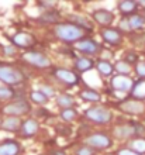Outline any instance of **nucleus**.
Instances as JSON below:
<instances>
[{
	"instance_id": "nucleus-1",
	"label": "nucleus",
	"mask_w": 145,
	"mask_h": 155,
	"mask_svg": "<svg viewBox=\"0 0 145 155\" xmlns=\"http://www.w3.org/2000/svg\"><path fill=\"white\" fill-rule=\"evenodd\" d=\"M85 28H82L79 25L73 24V23H64V24H57L54 28V33L59 38L61 41L65 42H75L83 40L85 37Z\"/></svg>"
},
{
	"instance_id": "nucleus-2",
	"label": "nucleus",
	"mask_w": 145,
	"mask_h": 155,
	"mask_svg": "<svg viewBox=\"0 0 145 155\" xmlns=\"http://www.w3.org/2000/svg\"><path fill=\"white\" fill-rule=\"evenodd\" d=\"M24 74L20 69L10 65H0V81L6 85H20L24 81Z\"/></svg>"
},
{
	"instance_id": "nucleus-3",
	"label": "nucleus",
	"mask_w": 145,
	"mask_h": 155,
	"mask_svg": "<svg viewBox=\"0 0 145 155\" xmlns=\"http://www.w3.org/2000/svg\"><path fill=\"white\" fill-rule=\"evenodd\" d=\"M86 118H89L90 121L99 123V124H107L111 121L113 114L109 109H106L103 106H92L89 107L87 110L85 111Z\"/></svg>"
},
{
	"instance_id": "nucleus-4",
	"label": "nucleus",
	"mask_w": 145,
	"mask_h": 155,
	"mask_svg": "<svg viewBox=\"0 0 145 155\" xmlns=\"http://www.w3.org/2000/svg\"><path fill=\"white\" fill-rule=\"evenodd\" d=\"M31 111V106L28 102H25L24 99H18L16 102H12L6 104L2 109V113L6 116H13V117H18L21 114H27Z\"/></svg>"
},
{
	"instance_id": "nucleus-5",
	"label": "nucleus",
	"mask_w": 145,
	"mask_h": 155,
	"mask_svg": "<svg viewBox=\"0 0 145 155\" xmlns=\"http://www.w3.org/2000/svg\"><path fill=\"white\" fill-rule=\"evenodd\" d=\"M117 107L127 114H142L145 113V103L137 99H125L121 100Z\"/></svg>"
},
{
	"instance_id": "nucleus-6",
	"label": "nucleus",
	"mask_w": 145,
	"mask_h": 155,
	"mask_svg": "<svg viewBox=\"0 0 145 155\" xmlns=\"http://www.w3.org/2000/svg\"><path fill=\"white\" fill-rule=\"evenodd\" d=\"M23 61H25L27 64L32 66H37V68H48L51 66V61L47 55L41 52H37V51H30V52L23 54Z\"/></svg>"
},
{
	"instance_id": "nucleus-7",
	"label": "nucleus",
	"mask_w": 145,
	"mask_h": 155,
	"mask_svg": "<svg viewBox=\"0 0 145 155\" xmlns=\"http://www.w3.org/2000/svg\"><path fill=\"white\" fill-rule=\"evenodd\" d=\"M86 144L87 147L96 148V150H107L111 147V138L103 133H96L86 138Z\"/></svg>"
},
{
	"instance_id": "nucleus-8",
	"label": "nucleus",
	"mask_w": 145,
	"mask_h": 155,
	"mask_svg": "<svg viewBox=\"0 0 145 155\" xmlns=\"http://www.w3.org/2000/svg\"><path fill=\"white\" fill-rule=\"evenodd\" d=\"M134 86V82L131 78L124 76V75H117L111 79V87L117 92H121V93H127V92H131Z\"/></svg>"
},
{
	"instance_id": "nucleus-9",
	"label": "nucleus",
	"mask_w": 145,
	"mask_h": 155,
	"mask_svg": "<svg viewBox=\"0 0 145 155\" xmlns=\"http://www.w3.org/2000/svg\"><path fill=\"white\" fill-rule=\"evenodd\" d=\"M75 49L81 51L83 54H90V55H94V54H99L101 51V45L99 42H96L94 40H81L77 41L76 44L73 45Z\"/></svg>"
},
{
	"instance_id": "nucleus-10",
	"label": "nucleus",
	"mask_w": 145,
	"mask_h": 155,
	"mask_svg": "<svg viewBox=\"0 0 145 155\" xmlns=\"http://www.w3.org/2000/svg\"><path fill=\"white\" fill-rule=\"evenodd\" d=\"M101 38L109 42L111 45H120L123 42V34L116 28H111V27H107V28H101L100 31Z\"/></svg>"
},
{
	"instance_id": "nucleus-11",
	"label": "nucleus",
	"mask_w": 145,
	"mask_h": 155,
	"mask_svg": "<svg viewBox=\"0 0 145 155\" xmlns=\"http://www.w3.org/2000/svg\"><path fill=\"white\" fill-rule=\"evenodd\" d=\"M93 18H94L97 24L103 25V28H107L114 21V14L109 10H106V8H99V10L93 13Z\"/></svg>"
},
{
	"instance_id": "nucleus-12",
	"label": "nucleus",
	"mask_w": 145,
	"mask_h": 155,
	"mask_svg": "<svg viewBox=\"0 0 145 155\" xmlns=\"http://www.w3.org/2000/svg\"><path fill=\"white\" fill-rule=\"evenodd\" d=\"M54 75H55V78H57L58 81H61L62 83L69 85V86L76 85L77 81H79L77 75L75 74V72H72V71H69V69H55Z\"/></svg>"
},
{
	"instance_id": "nucleus-13",
	"label": "nucleus",
	"mask_w": 145,
	"mask_h": 155,
	"mask_svg": "<svg viewBox=\"0 0 145 155\" xmlns=\"http://www.w3.org/2000/svg\"><path fill=\"white\" fill-rule=\"evenodd\" d=\"M113 134H114V137L118 140L130 138V137H133V135H137L135 124H120V126L114 127Z\"/></svg>"
},
{
	"instance_id": "nucleus-14",
	"label": "nucleus",
	"mask_w": 145,
	"mask_h": 155,
	"mask_svg": "<svg viewBox=\"0 0 145 155\" xmlns=\"http://www.w3.org/2000/svg\"><path fill=\"white\" fill-rule=\"evenodd\" d=\"M12 40H13V44L16 47H20V48H30L35 42V38L28 33H17L13 35Z\"/></svg>"
},
{
	"instance_id": "nucleus-15",
	"label": "nucleus",
	"mask_w": 145,
	"mask_h": 155,
	"mask_svg": "<svg viewBox=\"0 0 145 155\" xmlns=\"http://www.w3.org/2000/svg\"><path fill=\"white\" fill-rule=\"evenodd\" d=\"M40 130V124L35 118H27L25 121H23L21 124V134L23 137H32L37 131Z\"/></svg>"
},
{
	"instance_id": "nucleus-16",
	"label": "nucleus",
	"mask_w": 145,
	"mask_h": 155,
	"mask_svg": "<svg viewBox=\"0 0 145 155\" xmlns=\"http://www.w3.org/2000/svg\"><path fill=\"white\" fill-rule=\"evenodd\" d=\"M21 120L18 117H13V116H7V117L4 118L0 127L6 131H18L21 130Z\"/></svg>"
},
{
	"instance_id": "nucleus-17",
	"label": "nucleus",
	"mask_w": 145,
	"mask_h": 155,
	"mask_svg": "<svg viewBox=\"0 0 145 155\" xmlns=\"http://www.w3.org/2000/svg\"><path fill=\"white\" fill-rule=\"evenodd\" d=\"M20 145L16 141H6L0 145V155H18Z\"/></svg>"
},
{
	"instance_id": "nucleus-18",
	"label": "nucleus",
	"mask_w": 145,
	"mask_h": 155,
	"mask_svg": "<svg viewBox=\"0 0 145 155\" xmlns=\"http://www.w3.org/2000/svg\"><path fill=\"white\" fill-rule=\"evenodd\" d=\"M131 96H133V99H137V100H144L145 99V79H141L137 83H134L133 90H131Z\"/></svg>"
},
{
	"instance_id": "nucleus-19",
	"label": "nucleus",
	"mask_w": 145,
	"mask_h": 155,
	"mask_svg": "<svg viewBox=\"0 0 145 155\" xmlns=\"http://www.w3.org/2000/svg\"><path fill=\"white\" fill-rule=\"evenodd\" d=\"M137 2H133V0H123L121 3H118V10H120L123 14L125 16H133L134 12L137 10Z\"/></svg>"
},
{
	"instance_id": "nucleus-20",
	"label": "nucleus",
	"mask_w": 145,
	"mask_h": 155,
	"mask_svg": "<svg viewBox=\"0 0 145 155\" xmlns=\"http://www.w3.org/2000/svg\"><path fill=\"white\" fill-rule=\"evenodd\" d=\"M93 66H94V62H93L90 58H79V59L75 61V68H76V71H79L81 74L90 71Z\"/></svg>"
},
{
	"instance_id": "nucleus-21",
	"label": "nucleus",
	"mask_w": 145,
	"mask_h": 155,
	"mask_svg": "<svg viewBox=\"0 0 145 155\" xmlns=\"http://www.w3.org/2000/svg\"><path fill=\"white\" fill-rule=\"evenodd\" d=\"M57 104L59 107H62V109H73V106H75V99L71 96V94H59L57 99Z\"/></svg>"
},
{
	"instance_id": "nucleus-22",
	"label": "nucleus",
	"mask_w": 145,
	"mask_h": 155,
	"mask_svg": "<svg viewBox=\"0 0 145 155\" xmlns=\"http://www.w3.org/2000/svg\"><path fill=\"white\" fill-rule=\"evenodd\" d=\"M96 69L99 71V74L103 75V76H110V75L113 74L114 66L107 61H99L96 65Z\"/></svg>"
},
{
	"instance_id": "nucleus-23",
	"label": "nucleus",
	"mask_w": 145,
	"mask_h": 155,
	"mask_svg": "<svg viewBox=\"0 0 145 155\" xmlns=\"http://www.w3.org/2000/svg\"><path fill=\"white\" fill-rule=\"evenodd\" d=\"M128 23L131 30H140L145 25V17H142L141 14H133V16H130Z\"/></svg>"
},
{
	"instance_id": "nucleus-24",
	"label": "nucleus",
	"mask_w": 145,
	"mask_h": 155,
	"mask_svg": "<svg viewBox=\"0 0 145 155\" xmlns=\"http://www.w3.org/2000/svg\"><path fill=\"white\" fill-rule=\"evenodd\" d=\"M130 150H133L134 152L137 154H145V138L144 137H140V138H135L130 143Z\"/></svg>"
},
{
	"instance_id": "nucleus-25",
	"label": "nucleus",
	"mask_w": 145,
	"mask_h": 155,
	"mask_svg": "<svg viewBox=\"0 0 145 155\" xmlns=\"http://www.w3.org/2000/svg\"><path fill=\"white\" fill-rule=\"evenodd\" d=\"M81 97L86 102H99L100 100V94L97 93L96 90H92V89H85L82 90L81 93Z\"/></svg>"
},
{
	"instance_id": "nucleus-26",
	"label": "nucleus",
	"mask_w": 145,
	"mask_h": 155,
	"mask_svg": "<svg viewBox=\"0 0 145 155\" xmlns=\"http://www.w3.org/2000/svg\"><path fill=\"white\" fill-rule=\"evenodd\" d=\"M114 69H116L120 75L127 76V75L131 72V65H130V64H127V62L123 59V61H117L116 64H114Z\"/></svg>"
},
{
	"instance_id": "nucleus-27",
	"label": "nucleus",
	"mask_w": 145,
	"mask_h": 155,
	"mask_svg": "<svg viewBox=\"0 0 145 155\" xmlns=\"http://www.w3.org/2000/svg\"><path fill=\"white\" fill-rule=\"evenodd\" d=\"M30 99H31V102L37 103V104H45V103L48 102V97H47L42 92H40V90L32 92V93L30 94Z\"/></svg>"
},
{
	"instance_id": "nucleus-28",
	"label": "nucleus",
	"mask_w": 145,
	"mask_h": 155,
	"mask_svg": "<svg viewBox=\"0 0 145 155\" xmlns=\"http://www.w3.org/2000/svg\"><path fill=\"white\" fill-rule=\"evenodd\" d=\"M41 23H57L59 20V14L55 12H47L38 18Z\"/></svg>"
},
{
	"instance_id": "nucleus-29",
	"label": "nucleus",
	"mask_w": 145,
	"mask_h": 155,
	"mask_svg": "<svg viewBox=\"0 0 145 155\" xmlns=\"http://www.w3.org/2000/svg\"><path fill=\"white\" fill-rule=\"evenodd\" d=\"M61 117L64 118L65 121H73L75 118L77 117V111L75 109H65V110L61 111Z\"/></svg>"
},
{
	"instance_id": "nucleus-30",
	"label": "nucleus",
	"mask_w": 145,
	"mask_h": 155,
	"mask_svg": "<svg viewBox=\"0 0 145 155\" xmlns=\"http://www.w3.org/2000/svg\"><path fill=\"white\" fill-rule=\"evenodd\" d=\"M69 18H71V20H73V21H76V25H79V27H82V28H85V30H92V25L87 24V21H86L83 17L71 16Z\"/></svg>"
},
{
	"instance_id": "nucleus-31",
	"label": "nucleus",
	"mask_w": 145,
	"mask_h": 155,
	"mask_svg": "<svg viewBox=\"0 0 145 155\" xmlns=\"http://www.w3.org/2000/svg\"><path fill=\"white\" fill-rule=\"evenodd\" d=\"M14 96V90L10 87H0V99L2 100H8Z\"/></svg>"
},
{
	"instance_id": "nucleus-32",
	"label": "nucleus",
	"mask_w": 145,
	"mask_h": 155,
	"mask_svg": "<svg viewBox=\"0 0 145 155\" xmlns=\"http://www.w3.org/2000/svg\"><path fill=\"white\" fill-rule=\"evenodd\" d=\"M124 61L127 62V64H135V62L138 61V55L135 52H125L124 54Z\"/></svg>"
},
{
	"instance_id": "nucleus-33",
	"label": "nucleus",
	"mask_w": 145,
	"mask_h": 155,
	"mask_svg": "<svg viewBox=\"0 0 145 155\" xmlns=\"http://www.w3.org/2000/svg\"><path fill=\"white\" fill-rule=\"evenodd\" d=\"M76 155H94V151H93V148L90 147H81L79 150L76 151Z\"/></svg>"
},
{
	"instance_id": "nucleus-34",
	"label": "nucleus",
	"mask_w": 145,
	"mask_h": 155,
	"mask_svg": "<svg viewBox=\"0 0 145 155\" xmlns=\"http://www.w3.org/2000/svg\"><path fill=\"white\" fill-rule=\"evenodd\" d=\"M135 72H137L138 76L145 78V62H138L137 66H135Z\"/></svg>"
},
{
	"instance_id": "nucleus-35",
	"label": "nucleus",
	"mask_w": 145,
	"mask_h": 155,
	"mask_svg": "<svg viewBox=\"0 0 145 155\" xmlns=\"http://www.w3.org/2000/svg\"><path fill=\"white\" fill-rule=\"evenodd\" d=\"M40 92H42V93L47 96V97H51V96H54L55 94V92L52 90V87H49V86H41L40 87Z\"/></svg>"
},
{
	"instance_id": "nucleus-36",
	"label": "nucleus",
	"mask_w": 145,
	"mask_h": 155,
	"mask_svg": "<svg viewBox=\"0 0 145 155\" xmlns=\"http://www.w3.org/2000/svg\"><path fill=\"white\" fill-rule=\"evenodd\" d=\"M120 28L124 30V31H131V27H130V23H128V18H123L120 23Z\"/></svg>"
},
{
	"instance_id": "nucleus-37",
	"label": "nucleus",
	"mask_w": 145,
	"mask_h": 155,
	"mask_svg": "<svg viewBox=\"0 0 145 155\" xmlns=\"http://www.w3.org/2000/svg\"><path fill=\"white\" fill-rule=\"evenodd\" d=\"M117 155H140V154L134 152L133 150H120V151L117 152Z\"/></svg>"
},
{
	"instance_id": "nucleus-38",
	"label": "nucleus",
	"mask_w": 145,
	"mask_h": 155,
	"mask_svg": "<svg viewBox=\"0 0 145 155\" xmlns=\"http://www.w3.org/2000/svg\"><path fill=\"white\" fill-rule=\"evenodd\" d=\"M4 52L6 54H14L16 52V48H14V47H10V45H6V47H4Z\"/></svg>"
},
{
	"instance_id": "nucleus-39",
	"label": "nucleus",
	"mask_w": 145,
	"mask_h": 155,
	"mask_svg": "<svg viewBox=\"0 0 145 155\" xmlns=\"http://www.w3.org/2000/svg\"><path fill=\"white\" fill-rule=\"evenodd\" d=\"M41 4H42L44 7H47V8H51V7H54V6H55V3H54V2H41Z\"/></svg>"
},
{
	"instance_id": "nucleus-40",
	"label": "nucleus",
	"mask_w": 145,
	"mask_h": 155,
	"mask_svg": "<svg viewBox=\"0 0 145 155\" xmlns=\"http://www.w3.org/2000/svg\"><path fill=\"white\" fill-rule=\"evenodd\" d=\"M54 155H66V154H65V152L62 151V150H58V151L54 152Z\"/></svg>"
},
{
	"instance_id": "nucleus-41",
	"label": "nucleus",
	"mask_w": 145,
	"mask_h": 155,
	"mask_svg": "<svg viewBox=\"0 0 145 155\" xmlns=\"http://www.w3.org/2000/svg\"><path fill=\"white\" fill-rule=\"evenodd\" d=\"M137 4H141V6H145V0H141V2H138Z\"/></svg>"
}]
</instances>
